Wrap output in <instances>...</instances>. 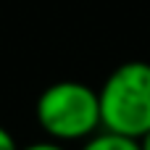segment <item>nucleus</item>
I'll list each match as a JSON object with an SVG mask.
<instances>
[{
	"label": "nucleus",
	"mask_w": 150,
	"mask_h": 150,
	"mask_svg": "<svg viewBox=\"0 0 150 150\" xmlns=\"http://www.w3.org/2000/svg\"><path fill=\"white\" fill-rule=\"evenodd\" d=\"M82 150H142V145L134 137H124V134L103 129V132H95L92 137H87Z\"/></svg>",
	"instance_id": "7ed1b4c3"
},
{
	"label": "nucleus",
	"mask_w": 150,
	"mask_h": 150,
	"mask_svg": "<svg viewBox=\"0 0 150 150\" xmlns=\"http://www.w3.org/2000/svg\"><path fill=\"white\" fill-rule=\"evenodd\" d=\"M18 150H66V148L61 142H55V140H42V142H32V145L18 148Z\"/></svg>",
	"instance_id": "20e7f679"
},
{
	"label": "nucleus",
	"mask_w": 150,
	"mask_h": 150,
	"mask_svg": "<svg viewBox=\"0 0 150 150\" xmlns=\"http://www.w3.org/2000/svg\"><path fill=\"white\" fill-rule=\"evenodd\" d=\"M42 132L55 142H74L92 137L100 127L98 90L82 82H55L37 98L34 105Z\"/></svg>",
	"instance_id": "f03ea898"
},
{
	"label": "nucleus",
	"mask_w": 150,
	"mask_h": 150,
	"mask_svg": "<svg viewBox=\"0 0 150 150\" xmlns=\"http://www.w3.org/2000/svg\"><path fill=\"white\" fill-rule=\"evenodd\" d=\"M98 100L103 129L142 140L150 132V63L127 61L116 66L98 90Z\"/></svg>",
	"instance_id": "f257e3e1"
},
{
	"label": "nucleus",
	"mask_w": 150,
	"mask_h": 150,
	"mask_svg": "<svg viewBox=\"0 0 150 150\" xmlns=\"http://www.w3.org/2000/svg\"><path fill=\"white\" fill-rule=\"evenodd\" d=\"M0 150H18L16 140H13V134H11L5 127H0Z\"/></svg>",
	"instance_id": "39448f33"
},
{
	"label": "nucleus",
	"mask_w": 150,
	"mask_h": 150,
	"mask_svg": "<svg viewBox=\"0 0 150 150\" xmlns=\"http://www.w3.org/2000/svg\"><path fill=\"white\" fill-rule=\"evenodd\" d=\"M140 145H142V150H150V132L142 137V140H140Z\"/></svg>",
	"instance_id": "423d86ee"
}]
</instances>
